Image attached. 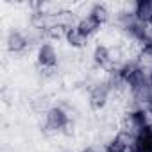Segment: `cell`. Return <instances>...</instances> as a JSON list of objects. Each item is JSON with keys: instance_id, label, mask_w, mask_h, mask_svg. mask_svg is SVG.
Here are the masks:
<instances>
[{"instance_id": "obj_4", "label": "cell", "mask_w": 152, "mask_h": 152, "mask_svg": "<svg viewBox=\"0 0 152 152\" xmlns=\"http://www.w3.org/2000/svg\"><path fill=\"white\" fill-rule=\"evenodd\" d=\"M132 141H134V138L122 132L106 143V152H129L132 147Z\"/></svg>"}, {"instance_id": "obj_6", "label": "cell", "mask_w": 152, "mask_h": 152, "mask_svg": "<svg viewBox=\"0 0 152 152\" xmlns=\"http://www.w3.org/2000/svg\"><path fill=\"white\" fill-rule=\"evenodd\" d=\"M64 39L66 43L72 47V48H83L88 41V38L79 31L77 25H72V27H66V32H64Z\"/></svg>"}, {"instance_id": "obj_12", "label": "cell", "mask_w": 152, "mask_h": 152, "mask_svg": "<svg viewBox=\"0 0 152 152\" xmlns=\"http://www.w3.org/2000/svg\"><path fill=\"white\" fill-rule=\"evenodd\" d=\"M83 152H97V150H95V148H93V147H88V148H84V150H83Z\"/></svg>"}, {"instance_id": "obj_5", "label": "cell", "mask_w": 152, "mask_h": 152, "mask_svg": "<svg viewBox=\"0 0 152 152\" xmlns=\"http://www.w3.org/2000/svg\"><path fill=\"white\" fill-rule=\"evenodd\" d=\"M6 45H7V50H9V52L20 54V52H23V50L27 48L29 41H27V38H25L20 31H11V32L7 34Z\"/></svg>"}, {"instance_id": "obj_10", "label": "cell", "mask_w": 152, "mask_h": 152, "mask_svg": "<svg viewBox=\"0 0 152 152\" xmlns=\"http://www.w3.org/2000/svg\"><path fill=\"white\" fill-rule=\"evenodd\" d=\"M93 61L99 66H107L111 63V52L106 45H97L93 50Z\"/></svg>"}, {"instance_id": "obj_8", "label": "cell", "mask_w": 152, "mask_h": 152, "mask_svg": "<svg viewBox=\"0 0 152 152\" xmlns=\"http://www.w3.org/2000/svg\"><path fill=\"white\" fill-rule=\"evenodd\" d=\"M88 18L91 22H95L99 27H102L107 22V18H109V11L106 9L104 4H95V6H91V9L88 13Z\"/></svg>"}, {"instance_id": "obj_11", "label": "cell", "mask_w": 152, "mask_h": 152, "mask_svg": "<svg viewBox=\"0 0 152 152\" xmlns=\"http://www.w3.org/2000/svg\"><path fill=\"white\" fill-rule=\"evenodd\" d=\"M77 27H79V31H81V32H83V34H84L86 38H90L91 34H95V32H97V31L100 29V27H99V25H97L95 22H91V20L88 18V16H86V18H83V20H81V22L77 23Z\"/></svg>"}, {"instance_id": "obj_13", "label": "cell", "mask_w": 152, "mask_h": 152, "mask_svg": "<svg viewBox=\"0 0 152 152\" xmlns=\"http://www.w3.org/2000/svg\"><path fill=\"white\" fill-rule=\"evenodd\" d=\"M63 152H73V150H63Z\"/></svg>"}, {"instance_id": "obj_9", "label": "cell", "mask_w": 152, "mask_h": 152, "mask_svg": "<svg viewBox=\"0 0 152 152\" xmlns=\"http://www.w3.org/2000/svg\"><path fill=\"white\" fill-rule=\"evenodd\" d=\"M134 15L143 23L145 22H152V2H148V0H140V2H136Z\"/></svg>"}, {"instance_id": "obj_2", "label": "cell", "mask_w": 152, "mask_h": 152, "mask_svg": "<svg viewBox=\"0 0 152 152\" xmlns=\"http://www.w3.org/2000/svg\"><path fill=\"white\" fill-rule=\"evenodd\" d=\"M38 63L43 68H54L57 64V52L52 43H41L38 48Z\"/></svg>"}, {"instance_id": "obj_3", "label": "cell", "mask_w": 152, "mask_h": 152, "mask_svg": "<svg viewBox=\"0 0 152 152\" xmlns=\"http://www.w3.org/2000/svg\"><path fill=\"white\" fill-rule=\"evenodd\" d=\"M131 150L132 152H152V127L147 125L134 136Z\"/></svg>"}, {"instance_id": "obj_7", "label": "cell", "mask_w": 152, "mask_h": 152, "mask_svg": "<svg viewBox=\"0 0 152 152\" xmlns=\"http://www.w3.org/2000/svg\"><path fill=\"white\" fill-rule=\"evenodd\" d=\"M106 102H107V90L104 86H95L90 91V106H91V109L99 111V109H102L106 106Z\"/></svg>"}, {"instance_id": "obj_1", "label": "cell", "mask_w": 152, "mask_h": 152, "mask_svg": "<svg viewBox=\"0 0 152 152\" xmlns=\"http://www.w3.org/2000/svg\"><path fill=\"white\" fill-rule=\"evenodd\" d=\"M68 122H70V118H68V115L61 107H52L47 113V127L50 131H56V132L57 131H63L68 125Z\"/></svg>"}]
</instances>
